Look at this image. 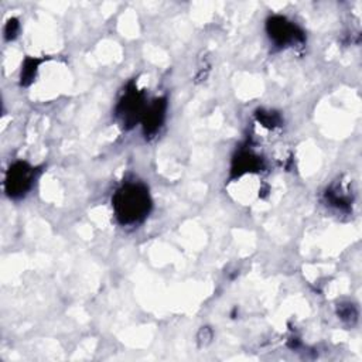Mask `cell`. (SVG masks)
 Masks as SVG:
<instances>
[{
    "label": "cell",
    "instance_id": "cell-1",
    "mask_svg": "<svg viewBox=\"0 0 362 362\" xmlns=\"http://www.w3.org/2000/svg\"><path fill=\"white\" fill-rule=\"evenodd\" d=\"M150 195L145 186L129 183L119 189L114 197V209L122 224L142 221L150 211Z\"/></svg>",
    "mask_w": 362,
    "mask_h": 362
},
{
    "label": "cell",
    "instance_id": "cell-2",
    "mask_svg": "<svg viewBox=\"0 0 362 362\" xmlns=\"http://www.w3.org/2000/svg\"><path fill=\"white\" fill-rule=\"evenodd\" d=\"M268 33L277 45H289L303 40V33L284 17H272L268 23Z\"/></svg>",
    "mask_w": 362,
    "mask_h": 362
},
{
    "label": "cell",
    "instance_id": "cell-3",
    "mask_svg": "<svg viewBox=\"0 0 362 362\" xmlns=\"http://www.w3.org/2000/svg\"><path fill=\"white\" fill-rule=\"evenodd\" d=\"M33 178H34V171L30 166H28L25 163L14 164L10 169L6 180L9 194L13 197L23 195L32 187Z\"/></svg>",
    "mask_w": 362,
    "mask_h": 362
},
{
    "label": "cell",
    "instance_id": "cell-4",
    "mask_svg": "<svg viewBox=\"0 0 362 362\" xmlns=\"http://www.w3.org/2000/svg\"><path fill=\"white\" fill-rule=\"evenodd\" d=\"M143 107V96L136 89L126 92L119 105V115L123 118V122H135L145 114Z\"/></svg>",
    "mask_w": 362,
    "mask_h": 362
},
{
    "label": "cell",
    "instance_id": "cell-5",
    "mask_svg": "<svg viewBox=\"0 0 362 362\" xmlns=\"http://www.w3.org/2000/svg\"><path fill=\"white\" fill-rule=\"evenodd\" d=\"M164 111H166V103L164 100H154L153 105L147 108L143 114V126L146 135H153L159 131V127L163 123L164 119Z\"/></svg>",
    "mask_w": 362,
    "mask_h": 362
},
{
    "label": "cell",
    "instance_id": "cell-6",
    "mask_svg": "<svg viewBox=\"0 0 362 362\" xmlns=\"http://www.w3.org/2000/svg\"><path fill=\"white\" fill-rule=\"evenodd\" d=\"M259 160H257V158H255L252 153H242L238 156L237 159V166L234 167V171H238V174H242L245 171H252L253 169H256L257 166H259Z\"/></svg>",
    "mask_w": 362,
    "mask_h": 362
},
{
    "label": "cell",
    "instance_id": "cell-7",
    "mask_svg": "<svg viewBox=\"0 0 362 362\" xmlns=\"http://www.w3.org/2000/svg\"><path fill=\"white\" fill-rule=\"evenodd\" d=\"M36 67H37V61L36 60H29L28 63H25V65L23 68V72H21V83L23 84L33 80V76H34L36 70H37Z\"/></svg>",
    "mask_w": 362,
    "mask_h": 362
},
{
    "label": "cell",
    "instance_id": "cell-8",
    "mask_svg": "<svg viewBox=\"0 0 362 362\" xmlns=\"http://www.w3.org/2000/svg\"><path fill=\"white\" fill-rule=\"evenodd\" d=\"M17 32H19V24L16 20H10L8 28H6V37L8 39H14L17 36Z\"/></svg>",
    "mask_w": 362,
    "mask_h": 362
}]
</instances>
